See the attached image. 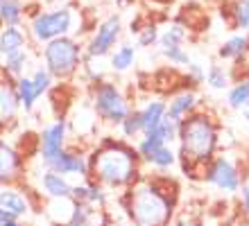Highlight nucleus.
Listing matches in <instances>:
<instances>
[{
  "instance_id": "f257e3e1",
  "label": "nucleus",
  "mask_w": 249,
  "mask_h": 226,
  "mask_svg": "<svg viewBox=\"0 0 249 226\" xmlns=\"http://www.w3.org/2000/svg\"><path fill=\"white\" fill-rule=\"evenodd\" d=\"M220 129L206 113L193 111L179 122V158L186 174L193 176V168H209L215 158Z\"/></svg>"
},
{
  "instance_id": "f03ea898",
  "label": "nucleus",
  "mask_w": 249,
  "mask_h": 226,
  "mask_svg": "<svg viewBox=\"0 0 249 226\" xmlns=\"http://www.w3.org/2000/svg\"><path fill=\"white\" fill-rule=\"evenodd\" d=\"M143 161L138 149L124 142H105L100 149L93 152L91 176L102 186L109 188H127L138 176V163Z\"/></svg>"
},
{
  "instance_id": "7ed1b4c3",
  "label": "nucleus",
  "mask_w": 249,
  "mask_h": 226,
  "mask_svg": "<svg viewBox=\"0 0 249 226\" xmlns=\"http://www.w3.org/2000/svg\"><path fill=\"white\" fill-rule=\"evenodd\" d=\"M175 201L157 186H143L129 190V217L134 226H168Z\"/></svg>"
},
{
  "instance_id": "20e7f679",
  "label": "nucleus",
  "mask_w": 249,
  "mask_h": 226,
  "mask_svg": "<svg viewBox=\"0 0 249 226\" xmlns=\"http://www.w3.org/2000/svg\"><path fill=\"white\" fill-rule=\"evenodd\" d=\"M86 45L77 43L72 36H57L43 45V64L54 79H71L84 66Z\"/></svg>"
},
{
  "instance_id": "39448f33",
  "label": "nucleus",
  "mask_w": 249,
  "mask_h": 226,
  "mask_svg": "<svg viewBox=\"0 0 249 226\" xmlns=\"http://www.w3.org/2000/svg\"><path fill=\"white\" fill-rule=\"evenodd\" d=\"M91 104L95 118H100L107 124H118V127L131 111L127 97L120 93L118 86L105 82V79L91 86Z\"/></svg>"
},
{
  "instance_id": "423d86ee",
  "label": "nucleus",
  "mask_w": 249,
  "mask_h": 226,
  "mask_svg": "<svg viewBox=\"0 0 249 226\" xmlns=\"http://www.w3.org/2000/svg\"><path fill=\"white\" fill-rule=\"evenodd\" d=\"M72 23H75V12L71 7H57V9H48V12L34 14L30 20V36L36 43L46 45L48 41L66 36L72 32Z\"/></svg>"
},
{
  "instance_id": "0eeeda50",
  "label": "nucleus",
  "mask_w": 249,
  "mask_h": 226,
  "mask_svg": "<svg viewBox=\"0 0 249 226\" xmlns=\"http://www.w3.org/2000/svg\"><path fill=\"white\" fill-rule=\"evenodd\" d=\"M120 32H123V18H120V14L107 16L95 27L91 41L86 43V54L93 59H100V57H105V54H109L116 48V43H118Z\"/></svg>"
},
{
  "instance_id": "6e6552de",
  "label": "nucleus",
  "mask_w": 249,
  "mask_h": 226,
  "mask_svg": "<svg viewBox=\"0 0 249 226\" xmlns=\"http://www.w3.org/2000/svg\"><path fill=\"white\" fill-rule=\"evenodd\" d=\"M204 179H206V183L215 186L222 192H238L243 188L240 170L229 156H215L204 172Z\"/></svg>"
},
{
  "instance_id": "1a4fd4ad",
  "label": "nucleus",
  "mask_w": 249,
  "mask_h": 226,
  "mask_svg": "<svg viewBox=\"0 0 249 226\" xmlns=\"http://www.w3.org/2000/svg\"><path fill=\"white\" fill-rule=\"evenodd\" d=\"M66 131H68V124H66V120H61V118L57 122L48 124L46 129L41 131L39 156H41V161L46 163V168L66 149Z\"/></svg>"
},
{
  "instance_id": "9d476101",
  "label": "nucleus",
  "mask_w": 249,
  "mask_h": 226,
  "mask_svg": "<svg viewBox=\"0 0 249 226\" xmlns=\"http://www.w3.org/2000/svg\"><path fill=\"white\" fill-rule=\"evenodd\" d=\"M48 168L54 170V172H59V174H64V176H72V174L91 176V163H89V158L77 154V152H71V149H64Z\"/></svg>"
},
{
  "instance_id": "9b49d317",
  "label": "nucleus",
  "mask_w": 249,
  "mask_h": 226,
  "mask_svg": "<svg viewBox=\"0 0 249 226\" xmlns=\"http://www.w3.org/2000/svg\"><path fill=\"white\" fill-rule=\"evenodd\" d=\"M41 188L43 192L50 197V199H66V197H72V186L68 176L54 172V170L48 168L43 174H41Z\"/></svg>"
},
{
  "instance_id": "f8f14e48",
  "label": "nucleus",
  "mask_w": 249,
  "mask_h": 226,
  "mask_svg": "<svg viewBox=\"0 0 249 226\" xmlns=\"http://www.w3.org/2000/svg\"><path fill=\"white\" fill-rule=\"evenodd\" d=\"M195 109H197V95L193 90H181V93H177V95L168 102V118L181 122V120H184L186 116H190Z\"/></svg>"
},
{
  "instance_id": "ddd939ff",
  "label": "nucleus",
  "mask_w": 249,
  "mask_h": 226,
  "mask_svg": "<svg viewBox=\"0 0 249 226\" xmlns=\"http://www.w3.org/2000/svg\"><path fill=\"white\" fill-rule=\"evenodd\" d=\"M20 163H23V156L16 154L5 140L0 142V176H2V183H12L16 179Z\"/></svg>"
},
{
  "instance_id": "4468645a",
  "label": "nucleus",
  "mask_w": 249,
  "mask_h": 226,
  "mask_svg": "<svg viewBox=\"0 0 249 226\" xmlns=\"http://www.w3.org/2000/svg\"><path fill=\"white\" fill-rule=\"evenodd\" d=\"M168 116V102L163 100H150L141 109V118H143V134H150L163 122V118Z\"/></svg>"
},
{
  "instance_id": "2eb2a0df",
  "label": "nucleus",
  "mask_w": 249,
  "mask_h": 226,
  "mask_svg": "<svg viewBox=\"0 0 249 226\" xmlns=\"http://www.w3.org/2000/svg\"><path fill=\"white\" fill-rule=\"evenodd\" d=\"M16 93H18V100H20V106L25 109V113H30V111L34 109V104L39 102V97H43L39 93V88H36V84H34V79L32 75L30 77H18L16 79Z\"/></svg>"
},
{
  "instance_id": "dca6fc26",
  "label": "nucleus",
  "mask_w": 249,
  "mask_h": 226,
  "mask_svg": "<svg viewBox=\"0 0 249 226\" xmlns=\"http://www.w3.org/2000/svg\"><path fill=\"white\" fill-rule=\"evenodd\" d=\"M0 208L12 210L16 217H23V215L30 213V204H27V199L9 186H2V190H0Z\"/></svg>"
},
{
  "instance_id": "f3484780",
  "label": "nucleus",
  "mask_w": 249,
  "mask_h": 226,
  "mask_svg": "<svg viewBox=\"0 0 249 226\" xmlns=\"http://www.w3.org/2000/svg\"><path fill=\"white\" fill-rule=\"evenodd\" d=\"M27 45V34L16 27H2V34H0V54H12L16 50H23Z\"/></svg>"
},
{
  "instance_id": "a211bd4d",
  "label": "nucleus",
  "mask_w": 249,
  "mask_h": 226,
  "mask_svg": "<svg viewBox=\"0 0 249 226\" xmlns=\"http://www.w3.org/2000/svg\"><path fill=\"white\" fill-rule=\"evenodd\" d=\"M249 52V34H233L231 39H227L220 50H217V57L220 59H240Z\"/></svg>"
},
{
  "instance_id": "6ab92c4d",
  "label": "nucleus",
  "mask_w": 249,
  "mask_h": 226,
  "mask_svg": "<svg viewBox=\"0 0 249 226\" xmlns=\"http://www.w3.org/2000/svg\"><path fill=\"white\" fill-rule=\"evenodd\" d=\"M18 109H23V106H20L16 86H9L5 82V84L0 86V118L7 122V120H12V118L16 116Z\"/></svg>"
},
{
  "instance_id": "aec40b11",
  "label": "nucleus",
  "mask_w": 249,
  "mask_h": 226,
  "mask_svg": "<svg viewBox=\"0 0 249 226\" xmlns=\"http://www.w3.org/2000/svg\"><path fill=\"white\" fill-rule=\"evenodd\" d=\"M25 7L20 0H0V20L2 27H16L23 23Z\"/></svg>"
},
{
  "instance_id": "412c9836",
  "label": "nucleus",
  "mask_w": 249,
  "mask_h": 226,
  "mask_svg": "<svg viewBox=\"0 0 249 226\" xmlns=\"http://www.w3.org/2000/svg\"><path fill=\"white\" fill-rule=\"evenodd\" d=\"M27 64H30V54H27V48L23 50H16L12 54H5L2 57V70L7 75H12V77H23V72H25Z\"/></svg>"
},
{
  "instance_id": "4be33fe9",
  "label": "nucleus",
  "mask_w": 249,
  "mask_h": 226,
  "mask_svg": "<svg viewBox=\"0 0 249 226\" xmlns=\"http://www.w3.org/2000/svg\"><path fill=\"white\" fill-rule=\"evenodd\" d=\"M134 64H136V48L129 43H123L120 48H116V52L111 54V70L113 72L129 70Z\"/></svg>"
},
{
  "instance_id": "5701e85b",
  "label": "nucleus",
  "mask_w": 249,
  "mask_h": 226,
  "mask_svg": "<svg viewBox=\"0 0 249 226\" xmlns=\"http://www.w3.org/2000/svg\"><path fill=\"white\" fill-rule=\"evenodd\" d=\"M247 102H249V79H240L227 93V104H229V109L240 111Z\"/></svg>"
},
{
  "instance_id": "b1692460",
  "label": "nucleus",
  "mask_w": 249,
  "mask_h": 226,
  "mask_svg": "<svg viewBox=\"0 0 249 226\" xmlns=\"http://www.w3.org/2000/svg\"><path fill=\"white\" fill-rule=\"evenodd\" d=\"M231 25L249 34V0H233L231 5Z\"/></svg>"
},
{
  "instance_id": "393cba45",
  "label": "nucleus",
  "mask_w": 249,
  "mask_h": 226,
  "mask_svg": "<svg viewBox=\"0 0 249 226\" xmlns=\"http://www.w3.org/2000/svg\"><path fill=\"white\" fill-rule=\"evenodd\" d=\"M163 145H168V142H165L163 138H159L154 131H150V134H143V138L138 140L136 149H138V154H141V158L147 163L152 158V154H154L157 149H161Z\"/></svg>"
},
{
  "instance_id": "a878e982",
  "label": "nucleus",
  "mask_w": 249,
  "mask_h": 226,
  "mask_svg": "<svg viewBox=\"0 0 249 226\" xmlns=\"http://www.w3.org/2000/svg\"><path fill=\"white\" fill-rule=\"evenodd\" d=\"M186 41V27L179 23H172L161 32L159 36V45L161 48H170V45H181Z\"/></svg>"
},
{
  "instance_id": "bb28decb",
  "label": "nucleus",
  "mask_w": 249,
  "mask_h": 226,
  "mask_svg": "<svg viewBox=\"0 0 249 226\" xmlns=\"http://www.w3.org/2000/svg\"><path fill=\"white\" fill-rule=\"evenodd\" d=\"M206 84H209V88H213V90H224L229 86V75L224 70V66L211 64L209 68H206Z\"/></svg>"
},
{
  "instance_id": "cd10ccee",
  "label": "nucleus",
  "mask_w": 249,
  "mask_h": 226,
  "mask_svg": "<svg viewBox=\"0 0 249 226\" xmlns=\"http://www.w3.org/2000/svg\"><path fill=\"white\" fill-rule=\"evenodd\" d=\"M120 129H123L124 138H138V136H143V118H141V109L138 111L131 109L129 116L120 122Z\"/></svg>"
},
{
  "instance_id": "c85d7f7f",
  "label": "nucleus",
  "mask_w": 249,
  "mask_h": 226,
  "mask_svg": "<svg viewBox=\"0 0 249 226\" xmlns=\"http://www.w3.org/2000/svg\"><path fill=\"white\" fill-rule=\"evenodd\" d=\"M150 165H154L157 170H170L175 163H177V154L170 149V145H163L161 149H157L154 154H152V158L150 161Z\"/></svg>"
},
{
  "instance_id": "c756f323",
  "label": "nucleus",
  "mask_w": 249,
  "mask_h": 226,
  "mask_svg": "<svg viewBox=\"0 0 249 226\" xmlns=\"http://www.w3.org/2000/svg\"><path fill=\"white\" fill-rule=\"evenodd\" d=\"M161 54H163L168 61H170V66H177V68H188L190 66V54L181 48V45H170V48H161Z\"/></svg>"
},
{
  "instance_id": "7c9ffc66",
  "label": "nucleus",
  "mask_w": 249,
  "mask_h": 226,
  "mask_svg": "<svg viewBox=\"0 0 249 226\" xmlns=\"http://www.w3.org/2000/svg\"><path fill=\"white\" fill-rule=\"evenodd\" d=\"M91 215H93V206H91V204H79V201H77V208H75V213H72L71 222H68L66 226H93Z\"/></svg>"
},
{
  "instance_id": "2f4dec72",
  "label": "nucleus",
  "mask_w": 249,
  "mask_h": 226,
  "mask_svg": "<svg viewBox=\"0 0 249 226\" xmlns=\"http://www.w3.org/2000/svg\"><path fill=\"white\" fill-rule=\"evenodd\" d=\"M32 79L34 84H36V88H39V93L43 95V93H48V90L53 88V72L46 68V64L43 66H36V70L32 72Z\"/></svg>"
},
{
  "instance_id": "473e14b6",
  "label": "nucleus",
  "mask_w": 249,
  "mask_h": 226,
  "mask_svg": "<svg viewBox=\"0 0 249 226\" xmlns=\"http://www.w3.org/2000/svg\"><path fill=\"white\" fill-rule=\"evenodd\" d=\"M159 36H161V32H159L157 25H143V30L138 32V45L141 48H152V45L159 43Z\"/></svg>"
},
{
  "instance_id": "72a5a7b5",
  "label": "nucleus",
  "mask_w": 249,
  "mask_h": 226,
  "mask_svg": "<svg viewBox=\"0 0 249 226\" xmlns=\"http://www.w3.org/2000/svg\"><path fill=\"white\" fill-rule=\"evenodd\" d=\"M186 72H188V79L193 82V84H202V82H206V70H204L199 64H195V61H190V66L186 68Z\"/></svg>"
},
{
  "instance_id": "f704fd0d",
  "label": "nucleus",
  "mask_w": 249,
  "mask_h": 226,
  "mask_svg": "<svg viewBox=\"0 0 249 226\" xmlns=\"http://www.w3.org/2000/svg\"><path fill=\"white\" fill-rule=\"evenodd\" d=\"M243 208L249 215V186H243Z\"/></svg>"
},
{
  "instance_id": "c9c22d12",
  "label": "nucleus",
  "mask_w": 249,
  "mask_h": 226,
  "mask_svg": "<svg viewBox=\"0 0 249 226\" xmlns=\"http://www.w3.org/2000/svg\"><path fill=\"white\" fill-rule=\"evenodd\" d=\"M0 226H23L18 222V217H14V220H7V222H0Z\"/></svg>"
},
{
  "instance_id": "e433bc0d",
  "label": "nucleus",
  "mask_w": 249,
  "mask_h": 226,
  "mask_svg": "<svg viewBox=\"0 0 249 226\" xmlns=\"http://www.w3.org/2000/svg\"><path fill=\"white\" fill-rule=\"evenodd\" d=\"M240 113H243V118H245V120H247V122H249V102L245 104L243 109H240Z\"/></svg>"
},
{
  "instance_id": "4c0bfd02",
  "label": "nucleus",
  "mask_w": 249,
  "mask_h": 226,
  "mask_svg": "<svg viewBox=\"0 0 249 226\" xmlns=\"http://www.w3.org/2000/svg\"><path fill=\"white\" fill-rule=\"evenodd\" d=\"M116 2H118V5H124V2H127V0H116Z\"/></svg>"
}]
</instances>
